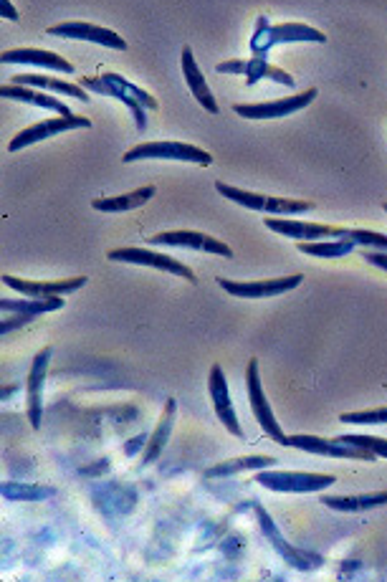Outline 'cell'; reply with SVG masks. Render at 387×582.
Here are the masks:
<instances>
[{
	"label": "cell",
	"mask_w": 387,
	"mask_h": 582,
	"mask_svg": "<svg viewBox=\"0 0 387 582\" xmlns=\"http://www.w3.org/2000/svg\"><path fill=\"white\" fill-rule=\"evenodd\" d=\"M107 259L114 261V264L150 266V269L167 271V274L180 276V279L190 281V284H198V276L193 274L190 266H185L183 261H178V259H172V256L150 251V248H112V251L107 254Z\"/></svg>",
	"instance_id": "cell-6"
},
{
	"label": "cell",
	"mask_w": 387,
	"mask_h": 582,
	"mask_svg": "<svg viewBox=\"0 0 387 582\" xmlns=\"http://www.w3.org/2000/svg\"><path fill=\"white\" fill-rule=\"evenodd\" d=\"M3 64H33L43 66V69L61 71V74H74V64L66 61L64 56L54 54V51H41V49H11L3 54Z\"/></svg>",
	"instance_id": "cell-19"
},
{
	"label": "cell",
	"mask_w": 387,
	"mask_h": 582,
	"mask_svg": "<svg viewBox=\"0 0 387 582\" xmlns=\"http://www.w3.org/2000/svg\"><path fill=\"white\" fill-rule=\"evenodd\" d=\"M322 507L334 509V512H367V509L387 507V489L372 491V494H355V496H327L324 494Z\"/></svg>",
	"instance_id": "cell-23"
},
{
	"label": "cell",
	"mask_w": 387,
	"mask_h": 582,
	"mask_svg": "<svg viewBox=\"0 0 387 582\" xmlns=\"http://www.w3.org/2000/svg\"><path fill=\"white\" fill-rule=\"evenodd\" d=\"M3 496H6L8 502H43V499L56 496V489L54 486L13 484V481H6V484H3Z\"/></svg>",
	"instance_id": "cell-30"
},
{
	"label": "cell",
	"mask_w": 387,
	"mask_h": 582,
	"mask_svg": "<svg viewBox=\"0 0 387 582\" xmlns=\"http://www.w3.org/2000/svg\"><path fill=\"white\" fill-rule=\"evenodd\" d=\"M289 446L299 448V451L317 453V456H332V459H350V461H375L377 456L367 448L352 446L339 438H319V436H289Z\"/></svg>",
	"instance_id": "cell-10"
},
{
	"label": "cell",
	"mask_w": 387,
	"mask_h": 582,
	"mask_svg": "<svg viewBox=\"0 0 387 582\" xmlns=\"http://www.w3.org/2000/svg\"><path fill=\"white\" fill-rule=\"evenodd\" d=\"M150 243H155V246L193 248V251H205V254L226 256V259H231L233 256L231 246H226V243L218 241V238H213V236H205V233H200V231H165V233H157V236H152Z\"/></svg>",
	"instance_id": "cell-17"
},
{
	"label": "cell",
	"mask_w": 387,
	"mask_h": 582,
	"mask_svg": "<svg viewBox=\"0 0 387 582\" xmlns=\"http://www.w3.org/2000/svg\"><path fill=\"white\" fill-rule=\"evenodd\" d=\"M317 89L309 87L307 92L294 94V97L286 99H274V102H256V104H236L233 112L243 119H253V122H264V119H281L289 117V114L299 112V109H307L309 104L317 99Z\"/></svg>",
	"instance_id": "cell-8"
},
{
	"label": "cell",
	"mask_w": 387,
	"mask_h": 582,
	"mask_svg": "<svg viewBox=\"0 0 387 582\" xmlns=\"http://www.w3.org/2000/svg\"><path fill=\"white\" fill-rule=\"evenodd\" d=\"M208 393L210 400H213L215 415H218V421L228 428V433L236 438H243V428L238 423V415L233 410L231 403V393H228V380L226 372H223L221 365L210 367V378H208Z\"/></svg>",
	"instance_id": "cell-16"
},
{
	"label": "cell",
	"mask_w": 387,
	"mask_h": 582,
	"mask_svg": "<svg viewBox=\"0 0 387 582\" xmlns=\"http://www.w3.org/2000/svg\"><path fill=\"white\" fill-rule=\"evenodd\" d=\"M183 74H185V84H188V89L193 92V97L198 99L200 107H203L208 114L221 112V107H218V102H215L213 92H210L208 84H205V76L200 74L198 61H195L193 49H190V46H185L183 49Z\"/></svg>",
	"instance_id": "cell-20"
},
{
	"label": "cell",
	"mask_w": 387,
	"mask_h": 582,
	"mask_svg": "<svg viewBox=\"0 0 387 582\" xmlns=\"http://www.w3.org/2000/svg\"><path fill=\"white\" fill-rule=\"evenodd\" d=\"M382 211H385V213H387V203H382Z\"/></svg>",
	"instance_id": "cell-36"
},
{
	"label": "cell",
	"mask_w": 387,
	"mask_h": 582,
	"mask_svg": "<svg viewBox=\"0 0 387 582\" xmlns=\"http://www.w3.org/2000/svg\"><path fill=\"white\" fill-rule=\"evenodd\" d=\"M155 185H145V188H137L127 195H114V198H97L92 200V208L99 213H124L142 208L145 203H150L155 198Z\"/></svg>",
	"instance_id": "cell-24"
},
{
	"label": "cell",
	"mask_w": 387,
	"mask_h": 582,
	"mask_svg": "<svg viewBox=\"0 0 387 582\" xmlns=\"http://www.w3.org/2000/svg\"><path fill=\"white\" fill-rule=\"evenodd\" d=\"M269 466H276L274 456H241V459L233 461H223L218 466H210L205 471V479H221V476H233V474H243V471H256V469H269Z\"/></svg>",
	"instance_id": "cell-28"
},
{
	"label": "cell",
	"mask_w": 387,
	"mask_h": 582,
	"mask_svg": "<svg viewBox=\"0 0 387 582\" xmlns=\"http://www.w3.org/2000/svg\"><path fill=\"white\" fill-rule=\"evenodd\" d=\"M64 307V297H46V299H33L26 297L23 302H13V299H0V309L6 314H21V317H38V314L56 312V309Z\"/></svg>",
	"instance_id": "cell-29"
},
{
	"label": "cell",
	"mask_w": 387,
	"mask_h": 582,
	"mask_svg": "<svg viewBox=\"0 0 387 582\" xmlns=\"http://www.w3.org/2000/svg\"><path fill=\"white\" fill-rule=\"evenodd\" d=\"M0 13H3V18H6V21H18V11L11 0H0Z\"/></svg>",
	"instance_id": "cell-35"
},
{
	"label": "cell",
	"mask_w": 387,
	"mask_h": 582,
	"mask_svg": "<svg viewBox=\"0 0 387 582\" xmlns=\"http://www.w3.org/2000/svg\"><path fill=\"white\" fill-rule=\"evenodd\" d=\"M54 350L51 347H43L31 362V370H28L26 380V398H28V423H31L33 431H38L43 423V385H46V375H49V362Z\"/></svg>",
	"instance_id": "cell-13"
},
{
	"label": "cell",
	"mask_w": 387,
	"mask_h": 582,
	"mask_svg": "<svg viewBox=\"0 0 387 582\" xmlns=\"http://www.w3.org/2000/svg\"><path fill=\"white\" fill-rule=\"evenodd\" d=\"M258 486L281 494H314L327 486L337 484V476L332 474H296V471H258L253 476Z\"/></svg>",
	"instance_id": "cell-5"
},
{
	"label": "cell",
	"mask_w": 387,
	"mask_h": 582,
	"mask_svg": "<svg viewBox=\"0 0 387 582\" xmlns=\"http://www.w3.org/2000/svg\"><path fill=\"white\" fill-rule=\"evenodd\" d=\"M258 512V519H261V527H264V534L271 539L276 545V550H279V555L284 557L286 562H289L291 567H296V570H314V567L322 562V557L319 555H307V552H299L294 550L291 545H286L284 539L279 537V532H276L274 522L269 519V514H264V509H256Z\"/></svg>",
	"instance_id": "cell-21"
},
{
	"label": "cell",
	"mask_w": 387,
	"mask_h": 582,
	"mask_svg": "<svg viewBox=\"0 0 387 582\" xmlns=\"http://www.w3.org/2000/svg\"><path fill=\"white\" fill-rule=\"evenodd\" d=\"M49 36L56 38H69V41H92V44L104 46V49H114V51H127V41H124L119 33L109 31L104 26H94V23L86 21H64L51 26Z\"/></svg>",
	"instance_id": "cell-11"
},
{
	"label": "cell",
	"mask_w": 387,
	"mask_h": 582,
	"mask_svg": "<svg viewBox=\"0 0 387 582\" xmlns=\"http://www.w3.org/2000/svg\"><path fill=\"white\" fill-rule=\"evenodd\" d=\"M140 160H175V162H195V165H213V155L200 147L188 145V142H142V145L132 147L124 152L122 162H140Z\"/></svg>",
	"instance_id": "cell-4"
},
{
	"label": "cell",
	"mask_w": 387,
	"mask_h": 582,
	"mask_svg": "<svg viewBox=\"0 0 387 582\" xmlns=\"http://www.w3.org/2000/svg\"><path fill=\"white\" fill-rule=\"evenodd\" d=\"M344 236L355 241L357 246L372 248V251H387V233H375V231H362V228H347Z\"/></svg>",
	"instance_id": "cell-32"
},
{
	"label": "cell",
	"mask_w": 387,
	"mask_h": 582,
	"mask_svg": "<svg viewBox=\"0 0 387 582\" xmlns=\"http://www.w3.org/2000/svg\"><path fill=\"white\" fill-rule=\"evenodd\" d=\"M3 284L16 289L23 297H33V299H46V297H66L71 291H79L81 286L89 284L86 276H71V279H59V281H28V279H18V276L3 274Z\"/></svg>",
	"instance_id": "cell-15"
},
{
	"label": "cell",
	"mask_w": 387,
	"mask_h": 582,
	"mask_svg": "<svg viewBox=\"0 0 387 582\" xmlns=\"http://www.w3.org/2000/svg\"><path fill=\"white\" fill-rule=\"evenodd\" d=\"M304 281L301 274H291V276H281V279H266V281H231V279H218L223 291H228L231 297H241V299H269V297H279V294H286V291L296 289V286Z\"/></svg>",
	"instance_id": "cell-12"
},
{
	"label": "cell",
	"mask_w": 387,
	"mask_h": 582,
	"mask_svg": "<svg viewBox=\"0 0 387 582\" xmlns=\"http://www.w3.org/2000/svg\"><path fill=\"white\" fill-rule=\"evenodd\" d=\"M342 423H352V426H385L387 423V405L375 410H357V413H342L339 415Z\"/></svg>",
	"instance_id": "cell-31"
},
{
	"label": "cell",
	"mask_w": 387,
	"mask_h": 582,
	"mask_svg": "<svg viewBox=\"0 0 387 582\" xmlns=\"http://www.w3.org/2000/svg\"><path fill=\"white\" fill-rule=\"evenodd\" d=\"M266 228L281 236L296 238V241H322V238H342L347 228L327 226V223H307V221H289V218H266Z\"/></svg>",
	"instance_id": "cell-18"
},
{
	"label": "cell",
	"mask_w": 387,
	"mask_h": 582,
	"mask_svg": "<svg viewBox=\"0 0 387 582\" xmlns=\"http://www.w3.org/2000/svg\"><path fill=\"white\" fill-rule=\"evenodd\" d=\"M175 408H178L175 398H167L165 410H162V415H160V423H157L155 433L150 436L145 453H142V464L145 466L155 464V461L162 456V451H165L167 441H170V433H172V421H175Z\"/></svg>",
	"instance_id": "cell-22"
},
{
	"label": "cell",
	"mask_w": 387,
	"mask_h": 582,
	"mask_svg": "<svg viewBox=\"0 0 387 582\" xmlns=\"http://www.w3.org/2000/svg\"><path fill=\"white\" fill-rule=\"evenodd\" d=\"M215 190H218L223 198H228V200H233V203L248 208V211L271 213V216H299V213H309L317 208V205L309 203V200H289V198H274V195L248 193V190L233 188V185H226V183H215Z\"/></svg>",
	"instance_id": "cell-3"
},
{
	"label": "cell",
	"mask_w": 387,
	"mask_h": 582,
	"mask_svg": "<svg viewBox=\"0 0 387 582\" xmlns=\"http://www.w3.org/2000/svg\"><path fill=\"white\" fill-rule=\"evenodd\" d=\"M89 127H92V119L81 117V114H69V117L61 114L59 119H43V122H36L33 127H28V130L18 132V135L8 142V152H18L28 145H36V142L61 135V132L89 130Z\"/></svg>",
	"instance_id": "cell-9"
},
{
	"label": "cell",
	"mask_w": 387,
	"mask_h": 582,
	"mask_svg": "<svg viewBox=\"0 0 387 582\" xmlns=\"http://www.w3.org/2000/svg\"><path fill=\"white\" fill-rule=\"evenodd\" d=\"M81 87H84L86 92L119 99V102L132 112L137 130L140 132H145V127H147L145 109H152V112L160 109V102H157L150 92L140 89L137 84L124 79V76L112 74V71H104V74H99V76H81Z\"/></svg>",
	"instance_id": "cell-1"
},
{
	"label": "cell",
	"mask_w": 387,
	"mask_h": 582,
	"mask_svg": "<svg viewBox=\"0 0 387 582\" xmlns=\"http://www.w3.org/2000/svg\"><path fill=\"white\" fill-rule=\"evenodd\" d=\"M362 259H365L367 264L377 266V269L387 271V251H372V248H365V251H362Z\"/></svg>",
	"instance_id": "cell-34"
},
{
	"label": "cell",
	"mask_w": 387,
	"mask_h": 582,
	"mask_svg": "<svg viewBox=\"0 0 387 582\" xmlns=\"http://www.w3.org/2000/svg\"><path fill=\"white\" fill-rule=\"evenodd\" d=\"M337 438H339V441H344V443H352V446L367 448V451H372L375 456H382V459H387V438L352 436V433H347V436H337Z\"/></svg>",
	"instance_id": "cell-33"
},
{
	"label": "cell",
	"mask_w": 387,
	"mask_h": 582,
	"mask_svg": "<svg viewBox=\"0 0 387 582\" xmlns=\"http://www.w3.org/2000/svg\"><path fill=\"white\" fill-rule=\"evenodd\" d=\"M13 84H23V87H33V89H49V92H59L64 97H74L79 102H89V94L81 84H69L64 79H54V76H43V74H18L13 76Z\"/></svg>",
	"instance_id": "cell-25"
},
{
	"label": "cell",
	"mask_w": 387,
	"mask_h": 582,
	"mask_svg": "<svg viewBox=\"0 0 387 582\" xmlns=\"http://www.w3.org/2000/svg\"><path fill=\"white\" fill-rule=\"evenodd\" d=\"M0 94H3V99H13V102H26V104H33V107L51 109V112L64 114V117H69L71 114V109L66 107L64 102L49 97V94L36 92L33 87H23V84H6V87L0 89Z\"/></svg>",
	"instance_id": "cell-26"
},
{
	"label": "cell",
	"mask_w": 387,
	"mask_h": 582,
	"mask_svg": "<svg viewBox=\"0 0 387 582\" xmlns=\"http://www.w3.org/2000/svg\"><path fill=\"white\" fill-rule=\"evenodd\" d=\"M296 248H299L301 254L317 256V259H342V256H350L355 251L357 243L342 236L332 238V241H327V238H322V241H301L296 243Z\"/></svg>",
	"instance_id": "cell-27"
},
{
	"label": "cell",
	"mask_w": 387,
	"mask_h": 582,
	"mask_svg": "<svg viewBox=\"0 0 387 582\" xmlns=\"http://www.w3.org/2000/svg\"><path fill=\"white\" fill-rule=\"evenodd\" d=\"M327 44V36H324L319 28L307 26V23H269V18L261 16L256 21V31L251 36V54L256 59L269 61V54L274 46L281 44Z\"/></svg>",
	"instance_id": "cell-2"
},
{
	"label": "cell",
	"mask_w": 387,
	"mask_h": 582,
	"mask_svg": "<svg viewBox=\"0 0 387 582\" xmlns=\"http://www.w3.org/2000/svg\"><path fill=\"white\" fill-rule=\"evenodd\" d=\"M246 388H248V400H251V410H253V415H256L258 426L264 428V433L271 438V441L281 443V446H289V436H286V433L281 431V426H279V421H276L274 410H271L269 400H266L264 388H261V378H258V360H256V357H253V360L248 362Z\"/></svg>",
	"instance_id": "cell-7"
},
{
	"label": "cell",
	"mask_w": 387,
	"mask_h": 582,
	"mask_svg": "<svg viewBox=\"0 0 387 582\" xmlns=\"http://www.w3.org/2000/svg\"><path fill=\"white\" fill-rule=\"evenodd\" d=\"M215 71H218V74H243L246 76L248 87L261 79H271V81H276V84H281V87H289V89L296 84L294 76L286 74V71L279 69V66H271L266 59H256V56L248 61H243V59L221 61V64L215 66Z\"/></svg>",
	"instance_id": "cell-14"
}]
</instances>
